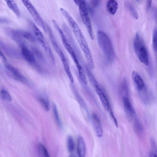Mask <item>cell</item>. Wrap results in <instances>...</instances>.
Wrapping results in <instances>:
<instances>
[{
  "instance_id": "cell-24",
  "label": "cell",
  "mask_w": 157,
  "mask_h": 157,
  "mask_svg": "<svg viewBox=\"0 0 157 157\" xmlns=\"http://www.w3.org/2000/svg\"><path fill=\"white\" fill-rule=\"evenodd\" d=\"M152 46L154 51L156 52L157 51V30L156 29H154L153 32Z\"/></svg>"
},
{
  "instance_id": "cell-2",
  "label": "cell",
  "mask_w": 157,
  "mask_h": 157,
  "mask_svg": "<svg viewBox=\"0 0 157 157\" xmlns=\"http://www.w3.org/2000/svg\"><path fill=\"white\" fill-rule=\"evenodd\" d=\"M52 22L55 28L58 32L60 36L64 48L71 56L78 70L80 78H83L85 77V75L83 69L79 63L78 56L74 48L66 35L60 28L57 22L55 20H53Z\"/></svg>"
},
{
  "instance_id": "cell-18",
  "label": "cell",
  "mask_w": 157,
  "mask_h": 157,
  "mask_svg": "<svg viewBox=\"0 0 157 157\" xmlns=\"http://www.w3.org/2000/svg\"><path fill=\"white\" fill-rule=\"evenodd\" d=\"M39 100L44 109L46 111H49L50 109V105L48 99L45 96L39 98Z\"/></svg>"
},
{
  "instance_id": "cell-20",
  "label": "cell",
  "mask_w": 157,
  "mask_h": 157,
  "mask_svg": "<svg viewBox=\"0 0 157 157\" xmlns=\"http://www.w3.org/2000/svg\"><path fill=\"white\" fill-rule=\"evenodd\" d=\"M86 71L89 79L94 87L99 86L96 79L88 68L86 67Z\"/></svg>"
},
{
  "instance_id": "cell-32",
  "label": "cell",
  "mask_w": 157,
  "mask_h": 157,
  "mask_svg": "<svg viewBox=\"0 0 157 157\" xmlns=\"http://www.w3.org/2000/svg\"><path fill=\"white\" fill-rule=\"evenodd\" d=\"M69 157H75L74 155H71Z\"/></svg>"
},
{
  "instance_id": "cell-11",
  "label": "cell",
  "mask_w": 157,
  "mask_h": 157,
  "mask_svg": "<svg viewBox=\"0 0 157 157\" xmlns=\"http://www.w3.org/2000/svg\"><path fill=\"white\" fill-rule=\"evenodd\" d=\"M132 79L137 89L139 91L142 90L145 87L144 82L138 73L134 71L132 74Z\"/></svg>"
},
{
  "instance_id": "cell-5",
  "label": "cell",
  "mask_w": 157,
  "mask_h": 157,
  "mask_svg": "<svg viewBox=\"0 0 157 157\" xmlns=\"http://www.w3.org/2000/svg\"><path fill=\"white\" fill-rule=\"evenodd\" d=\"M133 46L135 52L141 62L146 66L149 65L147 51L143 39L136 33L134 40Z\"/></svg>"
},
{
  "instance_id": "cell-1",
  "label": "cell",
  "mask_w": 157,
  "mask_h": 157,
  "mask_svg": "<svg viewBox=\"0 0 157 157\" xmlns=\"http://www.w3.org/2000/svg\"><path fill=\"white\" fill-rule=\"evenodd\" d=\"M60 11L70 25L75 39L83 52L89 67L92 70L94 67V60L86 40L80 28L68 12L63 8Z\"/></svg>"
},
{
  "instance_id": "cell-22",
  "label": "cell",
  "mask_w": 157,
  "mask_h": 157,
  "mask_svg": "<svg viewBox=\"0 0 157 157\" xmlns=\"http://www.w3.org/2000/svg\"><path fill=\"white\" fill-rule=\"evenodd\" d=\"M67 147L68 150L70 152L73 151L75 148V144L73 139L71 136H68L67 138Z\"/></svg>"
},
{
  "instance_id": "cell-19",
  "label": "cell",
  "mask_w": 157,
  "mask_h": 157,
  "mask_svg": "<svg viewBox=\"0 0 157 157\" xmlns=\"http://www.w3.org/2000/svg\"><path fill=\"white\" fill-rule=\"evenodd\" d=\"M126 5L132 16L136 19H138V15L137 12L132 5L128 2L126 3Z\"/></svg>"
},
{
  "instance_id": "cell-13",
  "label": "cell",
  "mask_w": 157,
  "mask_h": 157,
  "mask_svg": "<svg viewBox=\"0 0 157 157\" xmlns=\"http://www.w3.org/2000/svg\"><path fill=\"white\" fill-rule=\"evenodd\" d=\"M94 88L102 106L106 111H108L110 107L106 96L99 86Z\"/></svg>"
},
{
  "instance_id": "cell-26",
  "label": "cell",
  "mask_w": 157,
  "mask_h": 157,
  "mask_svg": "<svg viewBox=\"0 0 157 157\" xmlns=\"http://www.w3.org/2000/svg\"><path fill=\"white\" fill-rule=\"evenodd\" d=\"M135 129L139 132H141L143 130V127L141 124L137 120H136L134 123Z\"/></svg>"
},
{
  "instance_id": "cell-27",
  "label": "cell",
  "mask_w": 157,
  "mask_h": 157,
  "mask_svg": "<svg viewBox=\"0 0 157 157\" xmlns=\"http://www.w3.org/2000/svg\"><path fill=\"white\" fill-rule=\"evenodd\" d=\"M23 36L26 39L32 42H35L36 38L34 36L30 33L27 32H24L23 34Z\"/></svg>"
},
{
  "instance_id": "cell-21",
  "label": "cell",
  "mask_w": 157,
  "mask_h": 157,
  "mask_svg": "<svg viewBox=\"0 0 157 157\" xmlns=\"http://www.w3.org/2000/svg\"><path fill=\"white\" fill-rule=\"evenodd\" d=\"M0 96L4 101L10 102L12 100L11 97L5 89H2L0 90Z\"/></svg>"
},
{
  "instance_id": "cell-7",
  "label": "cell",
  "mask_w": 157,
  "mask_h": 157,
  "mask_svg": "<svg viewBox=\"0 0 157 157\" xmlns=\"http://www.w3.org/2000/svg\"><path fill=\"white\" fill-rule=\"evenodd\" d=\"M33 30L36 39L51 60L54 61V58L53 54L44 35L40 29L35 25L33 26Z\"/></svg>"
},
{
  "instance_id": "cell-31",
  "label": "cell",
  "mask_w": 157,
  "mask_h": 157,
  "mask_svg": "<svg viewBox=\"0 0 157 157\" xmlns=\"http://www.w3.org/2000/svg\"><path fill=\"white\" fill-rule=\"evenodd\" d=\"M149 157H157V155L155 153H151L149 155Z\"/></svg>"
},
{
  "instance_id": "cell-30",
  "label": "cell",
  "mask_w": 157,
  "mask_h": 157,
  "mask_svg": "<svg viewBox=\"0 0 157 157\" xmlns=\"http://www.w3.org/2000/svg\"><path fill=\"white\" fill-rule=\"evenodd\" d=\"M151 1L148 0L147 1V9H149L151 4Z\"/></svg>"
},
{
  "instance_id": "cell-14",
  "label": "cell",
  "mask_w": 157,
  "mask_h": 157,
  "mask_svg": "<svg viewBox=\"0 0 157 157\" xmlns=\"http://www.w3.org/2000/svg\"><path fill=\"white\" fill-rule=\"evenodd\" d=\"M77 152L79 157H85L86 149L85 143L83 138L80 136L78 137L77 140Z\"/></svg>"
},
{
  "instance_id": "cell-4",
  "label": "cell",
  "mask_w": 157,
  "mask_h": 157,
  "mask_svg": "<svg viewBox=\"0 0 157 157\" xmlns=\"http://www.w3.org/2000/svg\"><path fill=\"white\" fill-rule=\"evenodd\" d=\"M49 37L54 50L58 56L63 65L67 76L71 83L74 82L73 77L70 70L67 60L65 55L59 46L56 39L50 27L46 25Z\"/></svg>"
},
{
  "instance_id": "cell-23",
  "label": "cell",
  "mask_w": 157,
  "mask_h": 157,
  "mask_svg": "<svg viewBox=\"0 0 157 157\" xmlns=\"http://www.w3.org/2000/svg\"><path fill=\"white\" fill-rule=\"evenodd\" d=\"M39 148L44 157H50L48 151L44 145L41 143L39 144Z\"/></svg>"
},
{
  "instance_id": "cell-3",
  "label": "cell",
  "mask_w": 157,
  "mask_h": 157,
  "mask_svg": "<svg viewBox=\"0 0 157 157\" xmlns=\"http://www.w3.org/2000/svg\"><path fill=\"white\" fill-rule=\"evenodd\" d=\"M97 35L98 45L106 58L109 61H112L115 57V53L109 38L101 31H98Z\"/></svg>"
},
{
  "instance_id": "cell-16",
  "label": "cell",
  "mask_w": 157,
  "mask_h": 157,
  "mask_svg": "<svg viewBox=\"0 0 157 157\" xmlns=\"http://www.w3.org/2000/svg\"><path fill=\"white\" fill-rule=\"evenodd\" d=\"M106 8L108 12L111 14H114L118 8V3L114 0L108 1L106 4Z\"/></svg>"
},
{
  "instance_id": "cell-25",
  "label": "cell",
  "mask_w": 157,
  "mask_h": 157,
  "mask_svg": "<svg viewBox=\"0 0 157 157\" xmlns=\"http://www.w3.org/2000/svg\"><path fill=\"white\" fill-rule=\"evenodd\" d=\"M53 111L56 120L59 125L61 126V122L59 119L57 107L55 104L53 105Z\"/></svg>"
},
{
  "instance_id": "cell-8",
  "label": "cell",
  "mask_w": 157,
  "mask_h": 157,
  "mask_svg": "<svg viewBox=\"0 0 157 157\" xmlns=\"http://www.w3.org/2000/svg\"><path fill=\"white\" fill-rule=\"evenodd\" d=\"M33 19L45 32H47L46 25L43 19L32 3L29 0L22 1Z\"/></svg>"
},
{
  "instance_id": "cell-9",
  "label": "cell",
  "mask_w": 157,
  "mask_h": 157,
  "mask_svg": "<svg viewBox=\"0 0 157 157\" xmlns=\"http://www.w3.org/2000/svg\"><path fill=\"white\" fill-rule=\"evenodd\" d=\"M122 101L124 111L128 120L131 121L133 116V111L132 105L127 97H123Z\"/></svg>"
},
{
  "instance_id": "cell-6",
  "label": "cell",
  "mask_w": 157,
  "mask_h": 157,
  "mask_svg": "<svg viewBox=\"0 0 157 157\" xmlns=\"http://www.w3.org/2000/svg\"><path fill=\"white\" fill-rule=\"evenodd\" d=\"M78 7L80 16L90 39H94V34L87 4L85 0L75 1Z\"/></svg>"
},
{
  "instance_id": "cell-15",
  "label": "cell",
  "mask_w": 157,
  "mask_h": 157,
  "mask_svg": "<svg viewBox=\"0 0 157 157\" xmlns=\"http://www.w3.org/2000/svg\"><path fill=\"white\" fill-rule=\"evenodd\" d=\"M6 67L17 80L22 82L26 81L25 77L16 68L11 65L8 64H6Z\"/></svg>"
},
{
  "instance_id": "cell-29",
  "label": "cell",
  "mask_w": 157,
  "mask_h": 157,
  "mask_svg": "<svg viewBox=\"0 0 157 157\" xmlns=\"http://www.w3.org/2000/svg\"><path fill=\"white\" fill-rule=\"evenodd\" d=\"M0 57L5 63L7 62L6 58L0 49Z\"/></svg>"
},
{
  "instance_id": "cell-10",
  "label": "cell",
  "mask_w": 157,
  "mask_h": 157,
  "mask_svg": "<svg viewBox=\"0 0 157 157\" xmlns=\"http://www.w3.org/2000/svg\"><path fill=\"white\" fill-rule=\"evenodd\" d=\"M92 119L97 136L101 138L102 136L103 130L100 118L95 113L92 115Z\"/></svg>"
},
{
  "instance_id": "cell-28",
  "label": "cell",
  "mask_w": 157,
  "mask_h": 157,
  "mask_svg": "<svg viewBox=\"0 0 157 157\" xmlns=\"http://www.w3.org/2000/svg\"><path fill=\"white\" fill-rule=\"evenodd\" d=\"M109 113L110 116L111 117V118L112 119L113 122L114 123V124L115 126L117 127L118 126V124L117 121V119L116 118H115L113 113V111L111 108L110 107L109 109Z\"/></svg>"
},
{
  "instance_id": "cell-12",
  "label": "cell",
  "mask_w": 157,
  "mask_h": 157,
  "mask_svg": "<svg viewBox=\"0 0 157 157\" xmlns=\"http://www.w3.org/2000/svg\"><path fill=\"white\" fill-rule=\"evenodd\" d=\"M21 52L22 56L27 61L31 63H35L36 59L33 53L24 45L21 46Z\"/></svg>"
},
{
  "instance_id": "cell-17",
  "label": "cell",
  "mask_w": 157,
  "mask_h": 157,
  "mask_svg": "<svg viewBox=\"0 0 157 157\" xmlns=\"http://www.w3.org/2000/svg\"><path fill=\"white\" fill-rule=\"evenodd\" d=\"M7 5L18 17H19L20 13L19 8L14 1L13 0L5 1Z\"/></svg>"
}]
</instances>
